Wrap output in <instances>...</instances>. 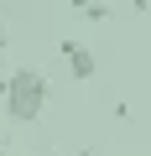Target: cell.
Returning <instances> with one entry per match:
<instances>
[{"label":"cell","mask_w":151,"mask_h":156,"mask_svg":"<svg viewBox=\"0 0 151 156\" xmlns=\"http://www.w3.org/2000/svg\"><path fill=\"white\" fill-rule=\"evenodd\" d=\"M42 109H47V73L42 68H16L11 89H5V115L31 125V120H42Z\"/></svg>","instance_id":"6da1fadb"},{"label":"cell","mask_w":151,"mask_h":156,"mask_svg":"<svg viewBox=\"0 0 151 156\" xmlns=\"http://www.w3.org/2000/svg\"><path fill=\"white\" fill-rule=\"evenodd\" d=\"M57 52H63V62H68V73L78 78V83H89V78L99 73V57H94V52H89L84 42H73V37H63V47H57Z\"/></svg>","instance_id":"7a4b0ae2"},{"label":"cell","mask_w":151,"mask_h":156,"mask_svg":"<svg viewBox=\"0 0 151 156\" xmlns=\"http://www.w3.org/2000/svg\"><path fill=\"white\" fill-rule=\"evenodd\" d=\"M89 5H104V0H73V11H78V16H84Z\"/></svg>","instance_id":"3957f363"},{"label":"cell","mask_w":151,"mask_h":156,"mask_svg":"<svg viewBox=\"0 0 151 156\" xmlns=\"http://www.w3.org/2000/svg\"><path fill=\"white\" fill-rule=\"evenodd\" d=\"M5 89H11V73H5V68H0V99H5Z\"/></svg>","instance_id":"277c9868"},{"label":"cell","mask_w":151,"mask_h":156,"mask_svg":"<svg viewBox=\"0 0 151 156\" xmlns=\"http://www.w3.org/2000/svg\"><path fill=\"white\" fill-rule=\"evenodd\" d=\"M0 52H5V26H0Z\"/></svg>","instance_id":"5b68a950"},{"label":"cell","mask_w":151,"mask_h":156,"mask_svg":"<svg viewBox=\"0 0 151 156\" xmlns=\"http://www.w3.org/2000/svg\"><path fill=\"white\" fill-rule=\"evenodd\" d=\"M26 156H52V151H26Z\"/></svg>","instance_id":"8992f818"},{"label":"cell","mask_w":151,"mask_h":156,"mask_svg":"<svg viewBox=\"0 0 151 156\" xmlns=\"http://www.w3.org/2000/svg\"><path fill=\"white\" fill-rule=\"evenodd\" d=\"M78 156H94V151H78Z\"/></svg>","instance_id":"52a82bcc"},{"label":"cell","mask_w":151,"mask_h":156,"mask_svg":"<svg viewBox=\"0 0 151 156\" xmlns=\"http://www.w3.org/2000/svg\"><path fill=\"white\" fill-rule=\"evenodd\" d=\"M0 156H5V146H0Z\"/></svg>","instance_id":"ba28073f"}]
</instances>
